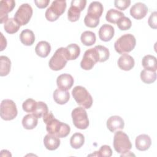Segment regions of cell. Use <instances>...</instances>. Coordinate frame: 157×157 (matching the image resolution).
<instances>
[{"mask_svg":"<svg viewBox=\"0 0 157 157\" xmlns=\"http://www.w3.org/2000/svg\"><path fill=\"white\" fill-rule=\"evenodd\" d=\"M148 12L147 6L140 2L135 3L130 9V14L135 19L140 20L144 18Z\"/></svg>","mask_w":157,"mask_h":157,"instance_id":"13","label":"cell"},{"mask_svg":"<svg viewBox=\"0 0 157 157\" xmlns=\"http://www.w3.org/2000/svg\"><path fill=\"white\" fill-rule=\"evenodd\" d=\"M74 125L78 129H85L89 126V120L85 109L82 107H76L72 111Z\"/></svg>","mask_w":157,"mask_h":157,"instance_id":"6","label":"cell"},{"mask_svg":"<svg viewBox=\"0 0 157 157\" xmlns=\"http://www.w3.org/2000/svg\"><path fill=\"white\" fill-rule=\"evenodd\" d=\"M124 16V14L122 12L114 9H111L107 12L105 19L107 21L111 23L115 24L117 23L120 18Z\"/></svg>","mask_w":157,"mask_h":157,"instance_id":"27","label":"cell"},{"mask_svg":"<svg viewBox=\"0 0 157 157\" xmlns=\"http://www.w3.org/2000/svg\"><path fill=\"white\" fill-rule=\"evenodd\" d=\"M113 147L118 153L124 154L131 149L132 144L128 135L121 131H117L113 137Z\"/></svg>","mask_w":157,"mask_h":157,"instance_id":"4","label":"cell"},{"mask_svg":"<svg viewBox=\"0 0 157 157\" xmlns=\"http://www.w3.org/2000/svg\"><path fill=\"white\" fill-rule=\"evenodd\" d=\"M86 4L85 0H72L71 7L67 11L68 20L72 22L77 21L80 16V12L85 9Z\"/></svg>","mask_w":157,"mask_h":157,"instance_id":"10","label":"cell"},{"mask_svg":"<svg viewBox=\"0 0 157 157\" xmlns=\"http://www.w3.org/2000/svg\"><path fill=\"white\" fill-rule=\"evenodd\" d=\"M17 109L15 102L10 99H4L1 103L0 114L2 119L12 120L17 115Z\"/></svg>","mask_w":157,"mask_h":157,"instance_id":"7","label":"cell"},{"mask_svg":"<svg viewBox=\"0 0 157 157\" xmlns=\"http://www.w3.org/2000/svg\"><path fill=\"white\" fill-rule=\"evenodd\" d=\"M1 51H2L7 46V41L6 38L3 36L2 33H1Z\"/></svg>","mask_w":157,"mask_h":157,"instance_id":"42","label":"cell"},{"mask_svg":"<svg viewBox=\"0 0 157 157\" xmlns=\"http://www.w3.org/2000/svg\"><path fill=\"white\" fill-rule=\"evenodd\" d=\"M130 4V0H115L114 1L115 7L121 10H124L128 8Z\"/></svg>","mask_w":157,"mask_h":157,"instance_id":"38","label":"cell"},{"mask_svg":"<svg viewBox=\"0 0 157 157\" xmlns=\"http://www.w3.org/2000/svg\"><path fill=\"white\" fill-rule=\"evenodd\" d=\"M118 28L122 31H125L129 29L132 25L131 20L125 16L121 17L117 23Z\"/></svg>","mask_w":157,"mask_h":157,"instance_id":"37","label":"cell"},{"mask_svg":"<svg viewBox=\"0 0 157 157\" xmlns=\"http://www.w3.org/2000/svg\"><path fill=\"white\" fill-rule=\"evenodd\" d=\"M148 23L153 29L157 28V13L156 11L152 12L148 18Z\"/></svg>","mask_w":157,"mask_h":157,"instance_id":"40","label":"cell"},{"mask_svg":"<svg viewBox=\"0 0 157 157\" xmlns=\"http://www.w3.org/2000/svg\"><path fill=\"white\" fill-rule=\"evenodd\" d=\"M136 40L131 34H126L120 37L114 44V48L119 54H124L131 52L135 47Z\"/></svg>","mask_w":157,"mask_h":157,"instance_id":"2","label":"cell"},{"mask_svg":"<svg viewBox=\"0 0 157 157\" xmlns=\"http://www.w3.org/2000/svg\"><path fill=\"white\" fill-rule=\"evenodd\" d=\"M20 39L21 42L25 45L30 46L32 45L35 41V36L31 30L26 29L21 32Z\"/></svg>","mask_w":157,"mask_h":157,"instance_id":"24","label":"cell"},{"mask_svg":"<svg viewBox=\"0 0 157 157\" xmlns=\"http://www.w3.org/2000/svg\"><path fill=\"white\" fill-rule=\"evenodd\" d=\"M66 8V1H54L51 6L46 10L45 16L50 21H56L65 11Z\"/></svg>","mask_w":157,"mask_h":157,"instance_id":"5","label":"cell"},{"mask_svg":"<svg viewBox=\"0 0 157 157\" xmlns=\"http://www.w3.org/2000/svg\"><path fill=\"white\" fill-rule=\"evenodd\" d=\"M72 94L78 105L85 109H90L93 104V98L86 89L82 86H75Z\"/></svg>","mask_w":157,"mask_h":157,"instance_id":"3","label":"cell"},{"mask_svg":"<svg viewBox=\"0 0 157 157\" xmlns=\"http://www.w3.org/2000/svg\"><path fill=\"white\" fill-rule=\"evenodd\" d=\"M85 142V137L80 132L74 133L70 139L71 146L75 148H80Z\"/></svg>","mask_w":157,"mask_h":157,"instance_id":"31","label":"cell"},{"mask_svg":"<svg viewBox=\"0 0 157 157\" xmlns=\"http://www.w3.org/2000/svg\"><path fill=\"white\" fill-rule=\"evenodd\" d=\"M82 43L86 46H91L96 42V37L95 34L90 31H84L80 37Z\"/></svg>","mask_w":157,"mask_h":157,"instance_id":"28","label":"cell"},{"mask_svg":"<svg viewBox=\"0 0 157 157\" xmlns=\"http://www.w3.org/2000/svg\"><path fill=\"white\" fill-rule=\"evenodd\" d=\"M44 144L47 149L49 150H55L59 147L60 145V140L57 136L48 134L44 138Z\"/></svg>","mask_w":157,"mask_h":157,"instance_id":"20","label":"cell"},{"mask_svg":"<svg viewBox=\"0 0 157 157\" xmlns=\"http://www.w3.org/2000/svg\"><path fill=\"white\" fill-rule=\"evenodd\" d=\"M34 2L37 7L39 9L45 8L49 4L50 0H39V1H34Z\"/></svg>","mask_w":157,"mask_h":157,"instance_id":"41","label":"cell"},{"mask_svg":"<svg viewBox=\"0 0 157 157\" xmlns=\"http://www.w3.org/2000/svg\"><path fill=\"white\" fill-rule=\"evenodd\" d=\"M48 112V109L47 104L44 102L39 101L37 102V105L35 110L33 112V114H34L38 118H40L41 117H43Z\"/></svg>","mask_w":157,"mask_h":157,"instance_id":"34","label":"cell"},{"mask_svg":"<svg viewBox=\"0 0 157 157\" xmlns=\"http://www.w3.org/2000/svg\"><path fill=\"white\" fill-rule=\"evenodd\" d=\"M80 53V47L76 44H71L65 48V54L67 60H74L77 59Z\"/></svg>","mask_w":157,"mask_h":157,"instance_id":"23","label":"cell"},{"mask_svg":"<svg viewBox=\"0 0 157 157\" xmlns=\"http://www.w3.org/2000/svg\"><path fill=\"white\" fill-rule=\"evenodd\" d=\"M140 78L145 83H152L156 79V72L144 69L140 72Z\"/></svg>","mask_w":157,"mask_h":157,"instance_id":"32","label":"cell"},{"mask_svg":"<svg viewBox=\"0 0 157 157\" xmlns=\"http://www.w3.org/2000/svg\"><path fill=\"white\" fill-rule=\"evenodd\" d=\"M43 121L46 124V130L48 134L64 138L70 133L69 126L56 119L52 112H48L43 117Z\"/></svg>","mask_w":157,"mask_h":157,"instance_id":"1","label":"cell"},{"mask_svg":"<svg viewBox=\"0 0 157 157\" xmlns=\"http://www.w3.org/2000/svg\"><path fill=\"white\" fill-rule=\"evenodd\" d=\"M84 23L89 28H96L99 23V19H95L86 15L84 18Z\"/></svg>","mask_w":157,"mask_h":157,"instance_id":"39","label":"cell"},{"mask_svg":"<svg viewBox=\"0 0 157 157\" xmlns=\"http://www.w3.org/2000/svg\"><path fill=\"white\" fill-rule=\"evenodd\" d=\"M124 126V123L121 117L117 115L111 116L107 121V127L109 130L112 132L118 130L123 129Z\"/></svg>","mask_w":157,"mask_h":157,"instance_id":"15","label":"cell"},{"mask_svg":"<svg viewBox=\"0 0 157 157\" xmlns=\"http://www.w3.org/2000/svg\"><path fill=\"white\" fill-rule=\"evenodd\" d=\"M20 28V25L15 21L14 18H9L4 25L5 31L10 34L17 33Z\"/></svg>","mask_w":157,"mask_h":157,"instance_id":"29","label":"cell"},{"mask_svg":"<svg viewBox=\"0 0 157 157\" xmlns=\"http://www.w3.org/2000/svg\"><path fill=\"white\" fill-rule=\"evenodd\" d=\"M36 105L37 102L33 99L29 98L23 102L22 107L25 112L28 113H33L35 110Z\"/></svg>","mask_w":157,"mask_h":157,"instance_id":"36","label":"cell"},{"mask_svg":"<svg viewBox=\"0 0 157 157\" xmlns=\"http://www.w3.org/2000/svg\"><path fill=\"white\" fill-rule=\"evenodd\" d=\"M115 30L112 26L104 24L99 29V37L100 39L104 42H108L114 36Z\"/></svg>","mask_w":157,"mask_h":157,"instance_id":"18","label":"cell"},{"mask_svg":"<svg viewBox=\"0 0 157 157\" xmlns=\"http://www.w3.org/2000/svg\"><path fill=\"white\" fill-rule=\"evenodd\" d=\"M135 61L134 58L129 55L124 53L118 59V67L124 71H130L134 66Z\"/></svg>","mask_w":157,"mask_h":157,"instance_id":"17","label":"cell"},{"mask_svg":"<svg viewBox=\"0 0 157 157\" xmlns=\"http://www.w3.org/2000/svg\"><path fill=\"white\" fill-rule=\"evenodd\" d=\"M56 84L59 89L67 91L72 86L74 78L69 74H63L57 77Z\"/></svg>","mask_w":157,"mask_h":157,"instance_id":"14","label":"cell"},{"mask_svg":"<svg viewBox=\"0 0 157 157\" xmlns=\"http://www.w3.org/2000/svg\"><path fill=\"white\" fill-rule=\"evenodd\" d=\"M51 51L50 44L46 41H40L35 47L36 54L42 58L47 57Z\"/></svg>","mask_w":157,"mask_h":157,"instance_id":"22","label":"cell"},{"mask_svg":"<svg viewBox=\"0 0 157 157\" xmlns=\"http://www.w3.org/2000/svg\"><path fill=\"white\" fill-rule=\"evenodd\" d=\"M1 67H0V75L6 76L9 74L11 67V61L10 59L6 56H0Z\"/></svg>","mask_w":157,"mask_h":157,"instance_id":"30","label":"cell"},{"mask_svg":"<svg viewBox=\"0 0 157 157\" xmlns=\"http://www.w3.org/2000/svg\"><path fill=\"white\" fill-rule=\"evenodd\" d=\"M67 59L65 54V48L60 47L55 52L50 58L48 65L50 68L53 71H59L65 67Z\"/></svg>","mask_w":157,"mask_h":157,"instance_id":"8","label":"cell"},{"mask_svg":"<svg viewBox=\"0 0 157 157\" xmlns=\"http://www.w3.org/2000/svg\"><path fill=\"white\" fill-rule=\"evenodd\" d=\"M97 62H98V57L95 48H90L85 51L80 62V66L85 70H90Z\"/></svg>","mask_w":157,"mask_h":157,"instance_id":"11","label":"cell"},{"mask_svg":"<svg viewBox=\"0 0 157 157\" xmlns=\"http://www.w3.org/2000/svg\"><path fill=\"white\" fill-rule=\"evenodd\" d=\"M54 101L58 104H65L70 98V94L67 91L61 89H56L53 94Z\"/></svg>","mask_w":157,"mask_h":157,"instance_id":"21","label":"cell"},{"mask_svg":"<svg viewBox=\"0 0 157 157\" xmlns=\"http://www.w3.org/2000/svg\"><path fill=\"white\" fill-rule=\"evenodd\" d=\"M38 118L33 113L26 115L22 120V125L26 129H33L37 124Z\"/></svg>","mask_w":157,"mask_h":157,"instance_id":"26","label":"cell"},{"mask_svg":"<svg viewBox=\"0 0 157 157\" xmlns=\"http://www.w3.org/2000/svg\"><path fill=\"white\" fill-rule=\"evenodd\" d=\"M94 48L98 55V62H104L109 59L110 53L107 48L103 45H99L95 46Z\"/></svg>","mask_w":157,"mask_h":157,"instance_id":"33","label":"cell"},{"mask_svg":"<svg viewBox=\"0 0 157 157\" xmlns=\"http://www.w3.org/2000/svg\"><path fill=\"white\" fill-rule=\"evenodd\" d=\"M33 15V9L27 3L22 4L14 15V19L20 25H26L30 20Z\"/></svg>","mask_w":157,"mask_h":157,"instance_id":"9","label":"cell"},{"mask_svg":"<svg viewBox=\"0 0 157 157\" xmlns=\"http://www.w3.org/2000/svg\"><path fill=\"white\" fill-rule=\"evenodd\" d=\"M103 6L98 1H93L89 5L86 15L95 18L99 19L103 12Z\"/></svg>","mask_w":157,"mask_h":157,"instance_id":"16","label":"cell"},{"mask_svg":"<svg viewBox=\"0 0 157 157\" xmlns=\"http://www.w3.org/2000/svg\"><path fill=\"white\" fill-rule=\"evenodd\" d=\"M135 144L137 150L145 151L150 148L151 144V140L149 136L147 134H140L136 137Z\"/></svg>","mask_w":157,"mask_h":157,"instance_id":"19","label":"cell"},{"mask_svg":"<svg viewBox=\"0 0 157 157\" xmlns=\"http://www.w3.org/2000/svg\"><path fill=\"white\" fill-rule=\"evenodd\" d=\"M142 64L145 69L156 72L157 69V62L155 56L147 55L144 56L142 60Z\"/></svg>","mask_w":157,"mask_h":157,"instance_id":"25","label":"cell"},{"mask_svg":"<svg viewBox=\"0 0 157 157\" xmlns=\"http://www.w3.org/2000/svg\"><path fill=\"white\" fill-rule=\"evenodd\" d=\"M15 6L13 0H2L0 1V23H5L8 18V13L11 12Z\"/></svg>","mask_w":157,"mask_h":157,"instance_id":"12","label":"cell"},{"mask_svg":"<svg viewBox=\"0 0 157 157\" xmlns=\"http://www.w3.org/2000/svg\"><path fill=\"white\" fill-rule=\"evenodd\" d=\"M112 155V151L110 146L104 145L101 147L100 149L98 151H95L94 154L90 155L89 156H103V157H110Z\"/></svg>","mask_w":157,"mask_h":157,"instance_id":"35","label":"cell"}]
</instances>
